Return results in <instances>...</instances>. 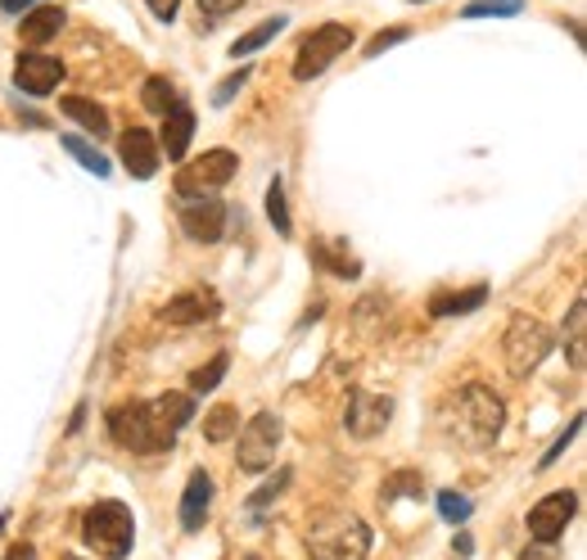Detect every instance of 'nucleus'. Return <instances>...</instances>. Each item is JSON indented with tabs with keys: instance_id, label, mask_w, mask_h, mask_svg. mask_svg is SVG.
<instances>
[{
	"instance_id": "1",
	"label": "nucleus",
	"mask_w": 587,
	"mask_h": 560,
	"mask_svg": "<svg viewBox=\"0 0 587 560\" xmlns=\"http://www.w3.org/2000/svg\"><path fill=\"white\" fill-rule=\"evenodd\" d=\"M109 439L127 452H140V456H154V452H172L177 434L163 426V420L150 411V402H118L109 411Z\"/></svg>"
},
{
	"instance_id": "2",
	"label": "nucleus",
	"mask_w": 587,
	"mask_h": 560,
	"mask_svg": "<svg viewBox=\"0 0 587 560\" xmlns=\"http://www.w3.org/2000/svg\"><path fill=\"white\" fill-rule=\"evenodd\" d=\"M371 551V529L357 516L330 510L308 525V556L312 560H366Z\"/></svg>"
},
{
	"instance_id": "3",
	"label": "nucleus",
	"mask_w": 587,
	"mask_h": 560,
	"mask_svg": "<svg viewBox=\"0 0 587 560\" xmlns=\"http://www.w3.org/2000/svg\"><path fill=\"white\" fill-rule=\"evenodd\" d=\"M556 348V335L543 316H529V312H515L506 335H502V357H506V370L515 380H529L537 366L547 362V353Z\"/></svg>"
},
{
	"instance_id": "4",
	"label": "nucleus",
	"mask_w": 587,
	"mask_h": 560,
	"mask_svg": "<svg viewBox=\"0 0 587 560\" xmlns=\"http://www.w3.org/2000/svg\"><path fill=\"white\" fill-rule=\"evenodd\" d=\"M82 538L100 560H127L136 542V520L127 502H95L82 516Z\"/></svg>"
},
{
	"instance_id": "5",
	"label": "nucleus",
	"mask_w": 587,
	"mask_h": 560,
	"mask_svg": "<svg viewBox=\"0 0 587 560\" xmlns=\"http://www.w3.org/2000/svg\"><path fill=\"white\" fill-rule=\"evenodd\" d=\"M506 426V402L488 385H466L457 398V434L470 448H488Z\"/></svg>"
},
{
	"instance_id": "6",
	"label": "nucleus",
	"mask_w": 587,
	"mask_h": 560,
	"mask_svg": "<svg viewBox=\"0 0 587 560\" xmlns=\"http://www.w3.org/2000/svg\"><path fill=\"white\" fill-rule=\"evenodd\" d=\"M353 45V28L349 23H321L299 41V55H294V82H312L321 77L339 55H349Z\"/></svg>"
},
{
	"instance_id": "7",
	"label": "nucleus",
	"mask_w": 587,
	"mask_h": 560,
	"mask_svg": "<svg viewBox=\"0 0 587 560\" xmlns=\"http://www.w3.org/2000/svg\"><path fill=\"white\" fill-rule=\"evenodd\" d=\"M285 439V426H280V416L276 411H258L249 416V426L239 430V471H249V475H263L267 465H276V448Z\"/></svg>"
},
{
	"instance_id": "8",
	"label": "nucleus",
	"mask_w": 587,
	"mask_h": 560,
	"mask_svg": "<svg viewBox=\"0 0 587 560\" xmlns=\"http://www.w3.org/2000/svg\"><path fill=\"white\" fill-rule=\"evenodd\" d=\"M235 168H239V159H235L231 150H209V154H200L194 163H185V168L177 172V200H194V195L222 191V185L235 176Z\"/></svg>"
},
{
	"instance_id": "9",
	"label": "nucleus",
	"mask_w": 587,
	"mask_h": 560,
	"mask_svg": "<svg viewBox=\"0 0 587 560\" xmlns=\"http://www.w3.org/2000/svg\"><path fill=\"white\" fill-rule=\"evenodd\" d=\"M177 222L194 245H217L226 236V204L213 195H194V200H177Z\"/></svg>"
},
{
	"instance_id": "10",
	"label": "nucleus",
	"mask_w": 587,
	"mask_h": 560,
	"mask_svg": "<svg viewBox=\"0 0 587 560\" xmlns=\"http://www.w3.org/2000/svg\"><path fill=\"white\" fill-rule=\"evenodd\" d=\"M574 510H578V493H552V497H543L533 510H529V538L533 542H561L565 538V529H569V520H574Z\"/></svg>"
},
{
	"instance_id": "11",
	"label": "nucleus",
	"mask_w": 587,
	"mask_h": 560,
	"mask_svg": "<svg viewBox=\"0 0 587 560\" xmlns=\"http://www.w3.org/2000/svg\"><path fill=\"white\" fill-rule=\"evenodd\" d=\"M388 420H394V398H384V394H366L357 389L349 398V411H344V430L353 439H375L388 430Z\"/></svg>"
},
{
	"instance_id": "12",
	"label": "nucleus",
	"mask_w": 587,
	"mask_h": 560,
	"mask_svg": "<svg viewBox=\"0 0 587 560\" xmlns=\"http://www.w3.org/2000/svg\"><path fill=\"white\" fill-rule=\"evenodd\" d=\"M222 312V299L209 290V286H194V290H181L177 299H168L163 308V321L168 325H204Z\"/></svg>"
},
{
	"instance_id": "13",
	"label": "nucleus",
	"mask_w": 587,
	"mask_h": 560,
	"mask_svg": "<svg viewBox=\"0 0 587 560\" xmlns=\"http://www.w3.org/2000/svg\"><path fill=\"white\" fill-rule=\"evenodd\" d=\"M60 82H64V64L55 55H19V64H14L19 90H28V96H51Z\"/></svg>"
},
{
	"instance_id": "14",
	"label": "nucleus",
	"mask_w": 587,
	"mask_h": 560,
	"mask_svg": "<svg viewBox=\"0 0 587 560\" xmlns=\"http://www.w3.org/2000/svg\"><path fill=\"white\" fill-rule=\"evenodd\" d=\"M118 154H122V163H127V172H131L136 181H150V176L159 172V140H154L150 131H145V127L122 131Z\"/></svg>"
},
{
	"instance_id": "15",
	"label": "nucleus",
	"mask_w": 587,
	"mask_h": 560,
	"mask_svg": "<svg viewBox=\"0 0 587 560\" xmlns=\"http://www.w3.org/2000/svg\"><path fill=\"white\" fill-rule=\"evenodd\" d=\"M213 475L209 471H190L185 480V493H181V529L185 534H200L204 520H209V510H213Z\"/></svg>"
},
{
	"instance_id": "16",
	"label": "nucleus",
	"mask_w": 587,
	"mask_h": 560,
	"mask_svg": "<svg viewBox=\"0 0 587 560\" xmlns=\"http://www.w3.org/2000/svg\"><path fill=\"white\" fill-rule=\"evenodd\" d=\"M321 271H330V276H339V280H353V276H362V262H357V254L344 245V240H334V236H325V240H312V254H308Z\"/></svg>"
},
{
	"instance_id": "17",
	"label": "nucleus",
	"mask_w": 587,
	"mask_h": 560,
	"mask_svg": "<svg viewBox=\"0 0 587 560\" xmlns=\"http://www.w3.org/2000/svg\"><path fill=\"white\" fill-rule=\"evenodd\" d=\"M64 19H68V14H64L60 6H36V10L23 14V23H19V41H23V45H45L51 36H60Z\"/></svg>"
},
{
	"instance_id": "18",
	"label": "nucleus",
	"mask_w": 587,
	"mask_h": 560,
	"mask_svg": "<svg viewBox=\"0 0 587 560\" xmlns=\"http://www.w3.org/2000/svg\"><path fill=\"white\" fill-rule=\"evenodd\" d=\"M190 136H194V114H190V105L181 100L177 109H168V114H163V150H168V159H172V163H181V159H185Z\"/></svg>"
},
{
	"instance_id": "19",
	"label": "nucleus",
	"mask_w": 587,
	"mask_h": 560,
	"mask_svg": "<svg viewBox=\"0 0 587 560\" xmlns=\"http://www.w3.org/2000/svg\"><path fill=\"white\" fill-rule=\"evenodd\" d=\"M60 109H64V118H73V122H77L82 131H90V136H109V131H114V127H109V109L95 105V100H86V96H64Z\"/></svg>"
},
{
	"instance_id": "20",
	"label": "nucleus",
	"mask_w": 587,
	"mask_h": 560,
	"mask_svg": "<svg viewBox=\"0 0 587 560\" xmlns=\"http://www.w3.org/2000/svg\"><path fill=\"white\" fill-rule=\"evenodd\" d=\"M565 353H569V366L583 376V366H587V303L574 299L569 308V325H565Z\"/></svg>"
},
{
	"instance_id": "21",
	"label": "nucleus",
	"mask_w": 587,
	"mask_h": 560,
	"mask_svg": "<svg viewBox=\"0 0 587 560\" xmlns=\"http://www.w3.org/2000/svg\"><path fill=\"white\" fill-rule=\"evenodd\" d=\"M150 411L163 420L172 434H181L190 420H194V394H159V398L150 402Z\"/></svg>"
},
{
	"instance_id": "22",
	"label": "nucleus",
	"mask_w": 587,
	"mask_h": 560,
	"mask_svg": "<svg viewBox=\"0 0 587 560\" xmlns=\"http://www.w3.org/2000/svg\"><path fill=\"white\" fill-rule=\"evenodd\" d=\"M483 303H488V286H470V290H457V294H434L429 316H466Z\"/></svg>"
},
{
	"instance_id": "23",
	"label": "nucleus",
	"mask_w": 587,
	"mask_h": 560,
	"mask_svg": "<svg viewBox=\"0 0 587 560\" xmlns=\"http://www.w3.org/2000/svg\"><path fill=\"white\" fill-rule=\"evenodd\" d=\"M140 105L150 109V114H168V109H177L181 105V90L168 82V77H145V90H140Z\"/></svg>"
},
{
	"instance_id": "24",
	"label": "nucleus",
	"mask_w": 587,
	"mask_h": 560,
	"mask_svg": "<svg viewBox=\"0 0 587 560\" xmlns=\"http://www.w3.org/2000/svg\"><path fill=\"white\" fill-rule=\"evenodd\" d=\"M285 32V19L276 14V19H267V23H258V28H249L239 41H231V60H239V55H254V51H263V45L271 41V36H280Z\"/></svg>"
},
{
	"instance_id": "25",
	"label": "nucleus",
	"mask_w": 587,
	"mask_h": 560,
	"mask_svg": "<svg viewBox=\"0 0 587 560\" xmlns=\"http://www.w3.org/2000/svg\"><path fill=\"white\" fill-rule=\"evenodd\" d=\"M420 488H425L420 471H394V475L384 480V488H380V502L388 506V502H398V497H420Z\"/></svg>"
},
{
	"instance_id": "26",
	"label": "nucleus",
	"mask_w": 587,
	"mask_h": 560,
	"mask_svg": "<svg viewBox=\"0 0 587 560\" xmlns=\"http://www.w3.org/2000/svg\"><path fill=\"white\" fill-rule=\"evenodd\" d=\"M235 430H239V416H235V407H226V402L213 407V411L204 416V439H209V443H226Z\"/></svg>"
},
{
	"instance_id": "27",
	"label": "nucleus",
	"mask_w": 587,
	"mask_h": 560,
	"mask_svg": "<svg viewBox=\"0 0 587 560\" xmlns=\"http://www.w3.org/2000/svg\"><path fill=\"white\" fill-rule=\"evenodd\" d=\"M64 150L86 168V172H95V176H109V159L100 154V150H95V146H86V140L82 136H64Z\"/></svg>"
},
{
	"instance_id": "28",
	"label": "nucleus",
	"mask_w": 587,
	"mask_h": 560,
	"mask_svg": "<svg viewBox=\"0 0 587 560\" xmlns=\"http://www.w3.org/2000/svg\"><path fill=\"white\" fill-rule=\"evenodd\" d=\"M226 370H231V357H226V353H217L209 366H200V370L190 376V394H213V389L222 385Z\"/></svg>"
},
{
	"instance_id": "29",
	"label": "nucleus",
	"mask_w": 587,
	"mask_h": 560,
	"mask_svg": "<svg viewBox=\"0 0 587 560\" xmlns=\"http://www.w3.org/2000/svg\"><path fill=\"white\" fill-rule=\"evenodd\" d=\"M267 217H271V226H276V236H289V230H294L289 204H285V181H280V176L267 185Z\"/></svg>"
},
{
	"instance_id": "30",
	"label": "nucleus",
	"mask_w": 587,
	"mask_h": 560,
	"mask_svg": "<svg viewBox=\"0 0 587 560\" xmlns=\"http://www.w3.org/2000/svg\"><path fill=\"white\" fill-rule=\"evenodd\" d=\"M285 484H289V471H280L271 484H263V493H254V497H249V506H244V510H249V520H254V525H263V510H267V506L285 493Z\"/></svg>"
},
{
	"instance_id": "31",
	"label": "nucleus",
	"mask_w": 587,
	"mask_h": 560,
	"mask_svg": "<svg viewBox=\"0 0 587 560\" xmlns=\"http://www.w3.org/2000/svg\"><path fill=\"white\" fill-rule=\"evenodd\" d=\"M524 0H470L461 19H488V14H520Z\"/></svg>"
},
{
	"instance_id": "32",
	"label": "nucleus",
	"mask_w": 587,
	"mask_h": 560,
	"mask_svg": "<svg viewBox=\"0 0 587 560\" xmlns=\"http://www.w3.org/2000/svg\"><path fill=\"white\" fill-rule=\"evenodd\" d=\"M438 516H444L448 525H466L470 520V497H461V493H438Z\"/></svg>"
},
{
	"instance_id": "33",
	"label": "nucleus",
	"mask_w": 587,
	"mask_h": 560,
	"mask_svg": "<svg viewBox=\"0 0 587 560\" xmlns=\"http://www.w3.org/2000/svg\"><path fill=\"white\" fill-rule=\"evenodd\" d=\"M578 430H583V416H574L569 426H565V434H561V439L552 443V452H543V461H537V471H547V465H556V461L565 456V448H569V443L578 439Z\"/></svg>"
},
{
	"instance_id": "34",
	"label": "nucleus",
	"mask_w": 587,
	"mask_h": 560,
	"mask_svg": "<svg viewBox=\"0 0 587 560\" xmlns=\"http://www.w3.org/2000/svg\"><path fill=\"white\" fill-rule=\"evenodd\" d=\"M244 82H249V68H239V73H231V77H226V82H222V86L213 90V105H231V100H235V90H239Z\"/></svg>"
},
{
	"instance_id": "35",
	"label": "nucleus",
	"mask_w": 587,
	"mask_h": 560,
	"mask_svg": "<svg viewBox=\"0 0 587 560\" xmlns=\"http://www.w3.org/2000/svg\"><path fill=\"white\" fill-rule=\"evenodd\" d=\"M398 41H407V28H394V32H375V36H371V45H366V55H384L388 45H398Z\"/></svg>"
},
{
	"instance_id": "36",
	"label": "nucleus",
	"mask_w": 587,
	"mask_h": 560,
	"mask_svg": "<svg viewBox=\"0 0 587 560\" xmlns=\"http://www.w3.org/2000/svg\"><path fill=\"white\" fill-rule=\"evenodd\" d=\"M244 0H200V14H209V23L213 19H222V14H231V10H239Z\"/></svg>"
},
{
	"instance_id": "37",
	"label": "nucleus",
	"mask_w": 587,
	"mask_h": 560,
	"mask_svg": "<svg viewBox=\"0 0 587 560\" xmlns=\"http://www.w3.org/2000/svg\"><path fill=\"white\" fill-rule=\"evenodd\" d=\"M145 6H150V10H154V19L172 23V19H177V10H181V0H145Z\"/></svg>"
},
{
	"instance_id": "38",
	"label": "nucleus",
	"mask_w": 587,
	"mask_h": 560,
	"mask_svg": "<svg viewBox=\"0 0 587 560\" xmlns=\"http://www.w3.org/2000/svg\"><path fill=\"white\" fill-rule=\"evenodd\" d=\"M32 6H41V0H0V10H6V14H28Z\"/></svg>"
},
{
	"instance_id": "39",
	"label": "nucleus",
	"mask_w": 587,
	"mask_h": 560,
	"mask_svg": "<svg viewBox=\"0 0 587 560\" xmlns=\"http://www.w3.org/2000/svg\"><path fill=\"white\" fill-rule=\"evenodd\" d=\"M520 560H556V551H552L547 542H537V547H529V551H524Z\"/></svg>"
},
{
	"instance_id": "40",
	"label": "nucleus",
	"mask_w": 587,
	"mask_h": 560,
	"mask_svg": "<svg viewBox=\"0 0 587 560\" xmlns=\"http://www.w3.org/2000/svg\"><path fill=\"white\" fill-rule=\"evenodd\" d=\"M6 560H36V551H32V542H14V547L6 551Z\"/></svg>"
},
{
	"instance_id": "41",
	"label": "nucleus",
	"mask_w": 587,
	"mask_h": 560,
	"mask_svg": "<svg viewBox=\"0 0 587 560\" xmlns=\"http://www.w3.org/2000/svg\"><path fill=\"white\" fill-rule=\"evenodd\" d=\"M452 551H457V556H470V551H474L470 534H457V538H452Z\"/></svg>"
},
{
	"instance_id": "42",
	"label": "nucleus",
	"mask_w": 587,
	"mask_h": 560,
	"mask_svg": "<svg viewBox=\"0 0 587 560\" xmlns=\"http://www.w3.org/2000/svg\"><path fill=\"white\" fill-rule=\"evenodd\" d=\"M64 560H82V556H64Z\"/></svg>"
},
{
	"instance_id": "43",
	"label": "nucleus",
	"mask_w": 587,
	"mask_h": 560,
	"mask_svg": "<svg viewBox=\"0 0 587 560\" xmlns=\"http://www.w3.org/2000/svg\"><path fill=\"white\" fill-rule=\"evenodd\" d=\"M412 6H425V0H412Z\"/></svg>"
}]
</instances>
